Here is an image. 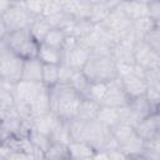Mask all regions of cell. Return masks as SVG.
<instances>
[{
    "mask_svg": "<svg viewBox=\"0 0 160 160\" xmlns=\"http://www.w3.org/2000/svg\"><path fill=\"white\" fill-rule=\"evenodd\" d=\"M28 139L31 141V144H32L35 148H38L39 150H41L44 154L46 152V150H48V149L50 148V145L52 144L50 136H48V135H45V134H41V132H39L38 130H35V129H32V128H31V130H30V132H29V135H28Z\"/></svg>",
    "mask_w": 160,
    "mask_h": 160,
    "instance_id": "4dcf8cb0",
    "label": "cell"
},
{
    "mask_svg": "<svg viewBox=\"0 0 160 160\" xmlns=\"http://www.w3.org/2000/svg\"><path fill=\"white\" fill-rule=\"evenodd\" d=\"M148 15L160 25V1H148Z\"/></svg>",
    "mask_w": 160,
    "mask_h": 160,
    "instance_id": "60d3db41",
    "label": "cell"
},
{
    "mask_svg": "<svg viewBox=\"0 0 160 160\" xmlns=\"http://www.w3.org/2000/svg\"><path fill=\"white\" fill-rule=\"evenodd\" d=\"M24 59L0 42V79L16 84L21 80Z\"/></svg>",
    "mask_w": 160,
    "mask_h": 160,
    "instance_id": "8992f818",
    "label": "cell"
},
{
    "mask_svg": "<svg viewBox=\"0 0 160 160\" xmlns=\"http://www.w3.org/2000/svg\"><path fill=\"white\" fill-rule=\"evenodd\" d=\"M30 111H31V118L45 115L51 111V101H50V94L49 89L42 91L38 98H35L30 104Z\"/></svg>",
    "mask_w": 160,
    "mask_h": 160,
    "instance_id": "603a6c76",
    "label": "cell"
},
{
    "mask_svg": "<svg viewBox=\"0 0 160 160\" xmlns=\"http://www.w3.org/2000/svg\"><path fill=\"white\" fill-rule=\"evenodd\" d=\"M159 68H160V55H159Z\"/></svg>",
    "mask_w": 160,
    "mask_h": 160,
    "instance_id": "816d5d0a",
    "label": "cell"
},
{
    "mask_svg": "<svg viewBox=\"0 0 160 160\" xmlns=\"http://www.w3.org/2000/svg\"><path fill=\"white\" fill-rule=\"evenodd\" d=\"M11 2L12 1H8V0H1L0 1V15L9 10V8L11 6Z\"/></svg>",
    "mask_w": 160,
    "mask_h": 160,
    "instance_id": "bcb514c9",
    "label": "cell"
},
{
    "mask_svg": "<svg viewBox=\"0 0 160 160\" xmlns=\"http://www.w3.org/2000/svg\"><path fill=\"white\" fill-rule=\"evenodd\" d=\"M51 29L52 28L49 24V21L46 20V18L39 16V18H35V20L32 21L29 30H30V34L32 35V38L35 39V41L38 44H42Z\"/></svg>",
    "mask_w": 160,
    "mask_h": 160,
    "instance_id": "d4e9b609",
    "label": "cell"
},
{
    "mask_svg": "<svg viewBox=\"0 0 160 160\" xmlns=\"http://www.w3.org/2000/svg\"><path fill=\"white\" fill-rule=\"evenodd\" d=\"M134 58L135 64L146 71L159 68V55L144 40H138L134 44Z\"/></svg>",
    "mask_w": 160,
    "mask_h": 160,
    "instance_id": "ba28073f",
    "label": "cell"
},
{
    "mask_svg": "<svg viewBox=\"0 0 160 160\" xmlns=\"http://www.w3.org/2000/svg\"><path fill=\"white\" fill-rule=\"evenodd\" d=\"M145 160H160V150H156L154 148L148 146L145 149V151L141 155Z\"/></svg>",
    "mask_w": 160,
    "mask_h": 160,
    "instance_id": "7bdbcfd3",
    "label": "cell"
},
{
    "mask_svg": "<svg viewBox=\"0 0 160 160\" xmlns=\"http://www.w3.org/2000/svg\"><path fill=\"white\" fill-rule=\"evenodd\" d=\"M36 58L42 64H46V65H60V64H62L64 54H62L61 49L52 48L46 44H40Z\"/></svg>",
    "mask_w": 160,
    "mask_h": 160,
    "instance_id": "2e32d148",
    "label": "cell"
},
{
    "mask_svg": "<svg viewBox=\"0 0 160 160\" xmlns=\"http://www.w3.org/2000/svg\"><path fill=\"white\" fill-rule=\"evenodd\" d=\"M155 112H156V114H158V115H160V105H159V108H158V109H156V111H155Z\"/></svg>",
    "mask_w": 160,
    "mask_h": 160,
    "instance_id": "681fc988",
    "label": "cell"
},
{
    "mask_svg": "<svg viewBox=\"0 0 160 160\" xmlns=\"http://www.w3.org/2000/svg\"><path fill=\"white\" fill-rule=\"evenodd\" d=\"M42 70H44V64L38 58L26 59L24 61L21 80L42 82Z\"/></svg>",
    "mask_w": 160,
    "mask_h": 160,
    "instance_id": "9a60e30c",
    "label": "cell"
},
{
    "mask_svg": "<svg viewBox=\"0 0 160 160\" xmlns=\"http://www.w3.org/2000/svg\"><path fill=\"white\" fill-rule=\"evenodd\" d=\"M159 24H156L149 15L140 18L139 20L132 22V28L135 31V35L138 38V40H144Z\"/></svg>",
    "mask_w": 160,
    "mask_h": 160,
    "instance_id": "83f0119b",
    "label": "cell"
},
{
    "mask_svg": "<svg viewBox=\"0 0 160 160\" xmlns=\"http://www.w3.org/2000/svg\"><path fill=\"white\" fill-rule=\"evenodd\" d=\"M100 108H101V105L99 102L82 98L81 102L79 105L78 114H76L75 119H79V120H82V121L96 120L98 115H99V111H100Z\"/></svg>",
    "mask_w": 160,
    "mask_h": 160,
    "instance_id": "ac0fdd59",
    "label": "cell"
},
{
    "mask_svg": "<svg viewBox=\"0 0 160 160\" xmlns=\"http://www.w3.org/2000/svg\"><path fill=\"white\" fill-rule=\"evenodd\" d=\"M90 84H91V82L89 81V79L86 78V75L84 74L82 70H76V71L74 72V76H72L71 81H70V85H71L82 98H84V95L86 94V91H88Z\"/></svg>",
    "mask_w": 160,
    "mask_h": 160,
    "instance_id": "d6a6232c",
    "label": "cell"
},
{
    "mask_svg": "<svg viewBox=\"0 0 160 160\" xmlns=\"http://www.w3.org/2000/svg\"><path fill=\"white\" fill-rule=\"evenodd\" d=\"M135 130L146 144H150L160 135V115L154 112L150 116L142 119L135 126Z\"/></svg>",
    "mask_w": 160,
    "mask_h": 160,
    "instance_id": "8fae6325",
    "label": "cell"
},
{
    "mask_svg": "<svg viewBox=\"0 0 160 160\" xmlns=\"http://www.w3.org/2000/svg\"><path fill=\"white\" fill-rule=\"evenodd\" d=\"M110 131H111L112 136L115 138V140L118 142V148L124 146L125 144H128L129 141H131L132 139L139 136L134 126L128 125V124H122V122H120V124L115 125L114 128H111Z\"/></svg>",
    "mask_w": 160,
    "mask_h": 160,
    "instance_id": "44dd1931",
    "label": "cell"
},
{
    "mask_svg": "<svg viewBox=\"0 0 160 160\" xmlns=\"http://www.w3.org/2000/svg\"><path fill=\"white\" fill-rule=\"evenodd\" d=\"M82 160H92V158H88V159H82Z\"/></svg>",
    "mask_w": 160,
    "mask_h": 160,
    "instance_id": "f907efd6",
    "label": "cell"
},
{
    "mask_svg": "<svg viewBox=\"0 0 160 160\" xmlns=\"http://www.w3.org/2000/svg\"><path fill=\"white\" fill-rule=\"evenodd\" d=\"M82 71L90 82H110L119 78L118 65L111 55L90 54Z\"/></svg>",
    "mask_w": 160,
    "mask_h": 160,
    "instance_id": "3957f363",
    "label": "cell"
},
{
    "mask_svg": "<svg viewBox=\"0 0 160 160\" xmlns=\"http://www.w3.org/2000/svg\"><path fill=\"white\" fill-rule=\"evenodd\" d=\"M15 95L14 90H6L0 88V110L12 109L15 106Z\"/></svg>",
    "mask_w": 160,
    "mask_h": 160,
    "instance_id": "e575fe53",
    "label": "cell"
},
{
    "mask_svg": "<svg viewBox=\"0 0 160 160\" xmlns=\"http://www.w3.org/2000/svg\"><path fill=\"white\" fill-rule=\"evenodd\" d=\"M46 89L48 88L42 82H34V81L20 80L19 82L15 84V89H14L15 100L30 104L35 98H38Z\"/></svg>",
    "mask_w": 160,
    "mask_h": 160,
    "instance_id": "30bf717a",
    "label": "cell"
},
{
    "mask_svg": "<svg viewBox=\"0 0 160 160\" xmlns=\"http://www.w3.org/2000/svg\"><path fill=\"white\" fill-rule=\"evenodd\" d=\"M64 59H62V64H66L69 65L70 68H72L74 70H82L84 66L86 65L89 58H90V54L91 51L84 46H81L79 42L78 45L70 50V51H66L64 52Z\"/></svg>",
    "mask_w": 160,
    "mask_h": 160,
    "instance_id": "7c38bea8",
    "label": "cell"
},
{
    "mask_svg": "<svg viewBox=\"0 0 160 160\" xmlns=\"http://www.w3.org/2000/svg\"><path fill=\"white\" fill-rule=\"evenodd\" d=\"M59 116H56L54 112H49L45 115H40V116H35L30 120L31 122V128L38 130L41 134H45L48 136H50L56 121H58Z\"/></svg>",
    "mask_w": 160,
    "mask_h": 160,
    "instance_id": "7402d4cb",
    "label": "cell"
},
{
    "mask_svg": "<svg viewBox=\"0 0 160 160\" xmlns=\"http://www.w3.org/2000/svg\"><path fill=\"white\" fill-rule=\"evenodd\" d=\"M50 139L52 142H61V144H69L71 141V134H70V125L68 120L58 119L51 134Z\"/></svg>",
    "mask_w": 160,
    "mask_h": 160,
    "instance_id": "484cf974",
    "label": "cell"
},
{
    "mask_svg": "<svg viewBox=\"0 0 160 160\" xmlns=\"http://www.w3.org/2000/svg\"><path fill=\"white\" fill-rule=\"evenodd\" d=\"M144 41L158 54L160 55V25H158L145 39Z\"/></svg>",
    "mask_w": 160,
    "mask_h": 160,
    "instance_id": "d590c367",
    "label": "cell"
},
{
    "mask_svg": "<svg viewBox=\"0 0 160 160\" xmlns=\"http://www.w3.org/2000/svg\"><path fill=\"white\" fill-rule=\"evenodd\" d=\"M71 141H85L96 151H109L118 149V142L109 128L104 126L99 120L82 121L72 119L69 121Z\"/></svg>",
    "mask_w": 160,
    "mask_h": 160,
    "instance_id": "6da1fadb",
    "label": "cell"
},
{
    "mask_svg": "<svg viewBox=\"0 0 160 160\" xmlns=\"http://www.w3.org/2000/svg\"><path fill=\"white\" fill-rule=\"evenodd\" d=\"M44 160H70L68 144L52 142L44 154Z\"/></svg>",
    "mask_w": 160,
    "mask_h": 160,
    "instance_id": "f1b7e54d",
    "label": "cell"
},
{
    "mask_svg": "<svg viewBox=\"0 0 160 160\" xmlns=\"http://www.w3.org/2000/svg\"><path fill=\"white\" fill-rule=\"evenodd\" d=\"M145 98L148 99V101L150 102V105L152 106V109L156 111V109L160 105V91H158L152 86H149V89H148V91L145 94Z\"/></svg>",
    "mask_w": 160,
    "mask_h": 160,
    "instance_id": "ab89813d",
    "label": "cell"
},
{
    "mask_svg": "<svg viewBox=\"0 0 160 160\" xmlns=\"http://www.w3.org/2000/svg\"><path fill=\"white\" fill-rule=\"evenodd\" d=\"M104 126L111 129L115 125L120 124V108H111V106H102L100 108L98 119Z\"/></svg>",
    "mask_w": 160,
    "mask_h": 160,
    "instance_id": "4316f807",
    "label": "cell"
},
{
    "mask_svg": "<svg viewBox=\"0 0 160 160\" xmlns=\"http://www.w3.org/2000/svg\"><path fill=\"white\" fill-rule=\"evenodd\" d=\"M61 11H62V1H59V0H45V8H44V12H42L44 18H49V16L56 15V14H59Z\"/></svg>",
    "mask_w": 160,
    "mask_h": 160,
    "instance_id": "8d00e7d4",
    "label": "cell"
},
{
    "mask_svg": "<svg viewBox=\"0 0 160 160\" xmlns=\"http://www.w3.org/2000/svg\"><path fill=\"white\" fill-rule=\"evenodd\" d=\"M108 85L109 82H91L84 98L94 100L101 105V101L105 98V94L108 91Z\"/></svg>",
    "mask_w": 160,
    "mask_h": 160,
    "instance_id": "f546056e",
    "label": "cell"
},
{
    "mask_svg": "<svg viewBox=\"0 0 160 160\" xmlns=\"http://www.w3.org/2000/svg\"><path fill=\"white\" fill-rule=\"evenodd\" d=\"M120 80L124 91L126 92L130 100L139 96H144L149 89V82L146 80V70L141 69L138 65H135L131 74L120 78Z\"/></svg>",
    "mask_w": 160,
    "mask_h": 160,
    "instance_id": "52a82bcc",
    "label": "cell"
},
{
    "mask_svg": "<svg viewBox=\"0 0 160 160\" xmlns=\"http://www.w3.org/2000/svg\"><path fill=\"white\" fill-rule=\"evenodd\" d=\"M0 42L5 44L12 52L19 55L24 60L36 58L40 46V44H38L30 34L29 29H21L9 32L5 38L0 39Z\"/></svg>",
    "mask_w": 160,
    "mask_h": 160,
    "instance_id": "5b68a950",
    "label": "cell"
},
{
    "mask_svg": "<svg viewBox=\"0 0 160 160\" xmlns=\"http://www.w3.org/2000/svg\"><path fill=\"white\" fill-rule=\"evenodd\" d=\"M68 149H69L70 160H82V159L92 158L94 154L96 152V150L85 141L72 140L68 144Z\"/></svg>",
    "mask_w": 160,
    "mask_h": 160,
    "instance_id": "d6986e66",
    "label": "cell"
},
{
    "mask_svg": "<svg viewBox=\"0 0 160 160\" xmlns=\"http://www.w3.org/2000/svg\"><path fill=\"white\" fill-rule=\"evenodd\" d=\"M6 160H34V158L21 151H14Z\"/></svg>",
    "mask_w": 160,
    "mask_h": 160,
    "instance_id": "ee69618b",
    "label": "cell"
},
{
    "mask_svg": "<svg viewBox=\"0 0 160 160\" xmlns=\"http://www.w3.org/2000/svg\"><path fill=\"white\" fill-rule=\"evenodd\" d=\"M129 160H145L142 156H136V158H130Z\"/></svg>",
    "mask_w": 160,
    "mask_h": 160,
    "instance_id": "c3c4849f",
    "label": "cell"
},
{
    "mask_svg": "<svg viewBox=\"0 0 160 160\" xmlns=\"http://www.w3.org/2000/svg\"><path fill=\"white\" fill-rule=\"evenodd\" d=\"M92 160H109L108 159V152L106 151H102V150L96 151L94 154V156H92Z\"/></svg>",
    "mask_w": 160,
    "mask_h": 160,
    "instance_id": "f6af8a7d",
    "label": "cell"
},
{
    "mask_svg": "<svg viewBox=\"0 0 160 160\" xmlns=\"http://www.w3.org/2000/svg\"><path fill=\"white\" fill-rule=\"evenodd\" d=\"M95 29V25L90 21V20H76L74 19L70 24V26L66 29L65 34L74 36L76 39H81L89 34L92 32V30Z\"/></svg>",
    "mask_w": 160,
    "mask_h": 160,
    "instance_id": "cb8c5ba5",
    "label": "cell"
},
{
    "mask_svg": "<svg viewBox=\"0 0 160 160\" xmlns=\"http://www.w3.org/2000/svg\"><path fill=\"white\" fill-rule=\"evenodd\" d=\"M111 58L116 65H135L134 45L124 41H118L111 46Z\"/></svg>",
    "mask_w": 160,
    "mask_h": 160,
    "instance_id": "4fadbf2b",
    "label": "cell"
},
{
    "mask_svg": "<svg viewBox=\"0 0 160 160\" xmlns=\"http://www.w3.org/2000/svg\"><path fill=\"white\" fill-rule=\"evenodd\" d=\"M75 71L76 70H74L69 65L60 64L59 65V84H70Z\"/></svg>",
    "mask_w": 160,
    "mask_h": 160,
    "instance_id": "f35d334b",
    "label": "cell"
},
{
    "mask_svg": "<svg viewBox=\"0 0 160 160\" xmlns=\"http://www.w3.org/2000/svg\"><path fill=\"white\" fill-rule=\"evenodd\" d=\"M120 8L132 22L148 16V1H120Z\"/></svg>",
    "mask_w": 160,
    "mask_h": 160,
    "instance_id": "ffe728a7",
    "label": "cell"
},
{
    "mask_svg": "<svg viewBox=\"0 0 160 160\" xmlns=\"http://www.w3.org/2000/svg\"><path fill=\"white\" fill-rule=\"evenodd\" d=\"M118 4L119 1H112V0H92L90 21L94 25H99L104 22L105 19L111 12V10L118 6Z\"/></svg>",
    "mask_w": 160,
    "mask_h": 160,
    "instance_id": "5bb4252c",
    "label": "cell"
},
{
    "mask_svg": "<svg viewBox=\"0 0 160 160\" xmlns=\"http://www.w3.org/2000/svg\"><path fill=\"white\" fill-rule=\"evenodd\" d=\"M108 152V159L109 160H129L130 158L122 151L120 150L119 148L118 149H112V150H109L106 151Z\"/></svg>",
    "mask_w": 160,
    "mask_h": 160,
    "instance_id": "b9f144b4",
    "label": "cell"
},
{
    "mask_svg": "<svg viewBox=\"0 0 160 160\" xmlns=\"http://www.w3.org/2000/svg\"><path fill=\"white\" fill-rule=\"evenodd\" d=\"M148 146L154 148V149H156V150H160V135H159L154 141H151L150 144H148Z\"/></svg>",
    "mask_w": 160,
    "mask_h": 160,
    "instance_id": "7dc6e473",
    "label": "cell"
},
{
    "mask_svg": "<svg viewBox=\"0 0 160 160\" xmlns=\"http://www.w3.org/2000/svg\"><path fill=\"white\" fill-rule=\"evenodd\" d=\"M128 108L130 109V111L134 114V116L136 118V120L140 122L142 119L150 116L151 114L155 112V110L152 109V106L150 105V102L148 101V99L144 96H139L135 99H131L128 104Z\"/></svg>",
    "mask_w": 160,
    "mask_h": 160,
    "instance_id": "e0dca14e",
    "label": "cell"
},
{
    "mask_svg": "<svg viewBox=\"0 0 160 160\" xmlns=\"http://www.w3.org/2000/svg\"><path fill=\"white\" fill-rule=\"evenodd\" d=\"M66 36L68 35L61 29H51L50 32L48 34V36L45 38V40H44L42 44H46V45L52 46V48L62 49V45L65 42Z\"/></svg>",
    "mask_w": 160,
    "mask_h": 160,
    "instance_id": "836d02e7",
    "label": "cell"
},
{
    "mask_svg": "<svg viewBox=\"0 0 160 160\" xmlns=\"http://www.w3.org/2000/svg\"><path fill=\"white\" fill-rule=\"evenodd\" d=\"M130 99L128 98L126 92L124 91V88L121 85L120 78L112 80L108 85V91L105 94V98L101 101L102 106H111V108H124L129 104Z\"/></svg>",
    "mask_w": 160,
    "mask_h": 160,
    "instance_id": "9c48e42d",
    "label": "cell"
},
{
    "mask_svg": "<svg viewBox=\"0 0 160 160\" xmlns=\"http://www.w3.org/2000/svg\"><path fill=\"white\" fill-rule=\"evenodd\" d=\"M51 111L62 120H72L76 118L79 105L82 96L70 84H56L49 89Z\"/></svg>",
    "mask_w": 160,
    "mask_h": 160,
    "instance_id": "7a4b0ae2",
    "label": "cell"
},
{
    "mask_svg": "<svg viewBox=\"0 0 160 160\" xmlns=\"http://www.w3.org/2000/svg\"><path fill=\"white\" fill-rule=\"evenodd\" d=\"M25 8L26 10L34 16L39 18L42 16L44 8H45V0H38V1H25Z\"/></svg>",
    "mask_w": 160,
    "mask_h": 160,
    "instance_id": "74e56055",
    "label": "cell"
},
{
    "mask_svg": "<svg viewBox=\"0 0 160 160\" xmlns=\"http://www.w3.org/2000/svg\"><path fill=\"white\" fill-rule=\"evenodd\" d=\"M42 84L48 89L59 84V65H46V64H44Z\"/></svg>",
    "mask_w": 160,
    "mask_h": 160,
    "instance_id": "1f68e13d",
    "label": "cell"
},
{
    "mask_svg": "<svg viewBox=\"0 0 160 160\" xmlns=\"http://www.w3.org/2000/svg\"><path fill=\"white\" fill-rule=\"evenodd\" d=\"M35 18L26 10L25 1L11 2L8 11L0 15V39L5 38L9 32L30 29Z\"/></svg>",
    "mask_w": 160,
    "mask_h": 160,
    "instance_id": "277c9868",
    "label": "cell"
}]
</instances>
